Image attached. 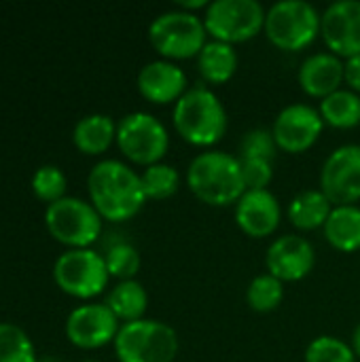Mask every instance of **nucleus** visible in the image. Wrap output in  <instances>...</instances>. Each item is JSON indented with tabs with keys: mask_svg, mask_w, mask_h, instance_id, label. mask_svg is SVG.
<instances>
[{
	"mask_svg": "<svg viewBox=\"0 0 360 362\" xmlns=\"http://www.w3.org/2000/svg\"><path fill=\"white\" fill-rule=\"evenodd\" d=\"M320 36L331 53L348 59L360 53V0H335L323 11Z\"/></svg>",
	"mask_w": 360,
	"mask_h": 362,
	"instance_id": "4468645a",
	"label": "nucleus"
},
{
	"mask_svg": "<svg viewBox=\"0 0 360 362\" xmlns=\"http://www.w3.org/2000/svg\"><path fill=\"white\" fill-rule=\"evenodd\" d=\"M282 218V208L278 197L269 189H246V193L236 204L238 227L252 238L272 235Z\"/></svg>",
	"mask_w": 360,
	"mask_h": 362,
	"instance_id": "dca6fc26",
	"label": "nucleus"
},
{
	"mask_svg": "<svg viewBox=\"0 0 360 362\" xmlns=\"http://www.w3.org/2000/svg\"><path fill=\"white\" fill-rule=\"evenodd\" d=\"M240 57L233 45L221 40H208L197 55L199 74L214 85L227 83L238 70Z\"/></svg>",
	"mask_w": 360,
	"mask_h": 362,
	"instance_id": "412c9836",
	"label": "nucleus"
},
{
	"mask_svg": "<svg viewBox=\"0 0 360 362\" xmlns=\"http://www.w3.org/2000/svg\"><path fill=\"white\" fill-rule=\"evenodd\" d=\"M316 263L314 244L299 233H284L276 238L265 252L267 274L282 282L303 280Z\"/></svg>",
	"mask_w": 360,
	"mask_h": 362,
	"instance_id": "2eb2a0df",
	"label": "nucleus"
},
{
	"mask_svg": "<svg viewBox=\"0 0 360 362\" xmlns=\"http://www.w3.org/2000/svg\"><path fill=\"white\" fill-rule=\"evenodd\" d=\"M276 138L272 134V129H265V127H252L248 129L242 140H240V146H238V157L240 159H267V161H274L276 157Z\"/></svg>",
	"mask_w": 360,
	"mask_h": 362,
	"instance_id": "7c9ffc66",
	"label": "nucleus"
},
{
	"mask_svg": "<svg viewBox=\"0 0 360 362\" xmlns=\"http://www.w3.org/2000/svg\"><path fill=\"white\" fill-rule=\"evenodd\" d=\"M246 189H267L274 178V163L267 159H240Z\"/></svg>",
	"mask_w": 360,
	"mask_h": 362,
	"instance_id": "2f4dec72",
	"label": "nucleus"
},
{
	"mask_svg": "<svg viewBox=\"0 0 360 362\" xmlns=\"http://www.w3.org/2000/svg\"><path fill=\"white\" fill-rule=\"evenodd\" d=\"M112 346L119 362H174L178 335L163 320L140 318L123 322Z\"/></svg>",
	"mask_w": 360,
	"mask_h": 362,
	"instance_id": "20e7f679",
	"label": "nucleus"
},
{
	"mask_svg": "<svg viewBox=\"0 0 360 362\" xmlns=\"http://www.w3.org/2000/svg\"><path fill=\"white\" fill-rule=\"evenodd\" d=\"M87 191L100 216L108 221H127L146 202L140 174L119 159H100L87 174Z\"/></svg>",
	"mask_w": 360,
	"mask_h": 362,
	"instance_id": "f257e3e1",
	"label": "nucleus"
},
{
	"mask_svg": "<svg viewBox=\"0 0 360 362\" xmlns=\"http://www.w3.org/2000/svg\"><path fill=\"white\" fill-rule=\"evenodd\" d=\"M142 187L146 193V199H168L172 197L180 187V174L170 163H153L146 165L140 174Z\"/></svg>",
	"mask_w": 360,
	"mask_h": 362,
	"instance_id": "393cba45",
	"label": "nucleus"
},
{
	"mask_svg": "<svg viewBox=\"0 0 360 362\" xmlns=\"http://www.w3.org/2000/svg\"><path fill=\"white\" fill-rule=\"evenodd\" d=\"M320 19L323 13L308 0H278L267 8L263 30L276 47L299 51L320 34Z\"/></svg>",
	"mask_w": 360,
	"mask_h": 362,
	"instance_id": "423d86ee",
	"label": "nucleus"
},
{
	"mask_svg": "<svg viewBox=\"0 0 360 362\" xmlns=\"http://www.w3.org/2000/svg\"><path fill=\"white\" fill-rule=\"evenodd\" d=\"M284 299V282L272 274H259L246 288V301L255 312H274Z\"/></svg>",
	"mask_w": 360,
	"mask_h": 362,
	"instance_id": "a878e982",
	"label": "nucleus"
},
{
	"mask_svg": "<svg viewBox=\"0 0 360 362\" xmlns=\"http://www.w3.org/2000/svg\"><path fill=\"white\" fill-rule=\"evenodd\" d=\"M172 121L176 132L195 146H212L227 132L225 104L206 85H193L176 100Z\"/></svg>",
	"mask_w": 360,
	"mask_h": 362,
	"instance_id": "7ed1b4c3",
	"label": "nucleus"
},
{
	"mask_svg": "<svg viewBox=\"0 0 360 362\" xmlns=\"http://www.w3.org/2000/svg\"><path fill=\"white\" fill-rule=\"evenodd\" d=\"M320 191L333 206L360 199V144L348 142L329 153L320 168Z\"/></svg>",
	"mask_w": 360,
	"mask_h": 362,
	"instance_id": "9b49d317",
	"label": "nucleus"
},
{
	"mask_svg": "<svg viewBox=\"0 0 360 362\" xmlns=\"http://www.w3.org/2000/svg\"><path fill=\"white\" fill-rule=\"evenodd\" d=\"M32 191L36 193V197L51 204V202L64 197L66 174L62 172V168H57L53 163H45V165L36 168L32 174Z\"/></svg>",
	"mask_w": 360,
	"mask_h": 362,
	"instance_id": "c756f323",
	"label": "nucleus"
},
{
	"mask_svg": "<svg viewBox=\"0 0 360 362\" xmlns=\"http://www.w3.org/2000/svg\"><path fill=\"white\" fill-rule=\"evenodd\" d=\"M299 85L312 98H327L342 89L344 59L331 51H316L308 55L299 66Z\"/></svg>",
	"mask_w": 360,
	"mask_h": 362,
	"instance_id": "a211bd4d",
	"label": "nucleus"
},
{
	"mask_svg": "<svg viewBox=\"0 0 360 362\" xmlns=\"http://www.w3.org/2000/svg\"><path fill=\"white\" fill-rule=\"evenodd\" d=\"M53 278L68 295L91 299L106 288L110 274L104 255L91 248H68L55 259Z\"/></svg>",
	"mask_w": 360,
	"mask_h": 362,
	"instance_id": "9d476101",
	"label": "nucleus"
},
{
	"mask_svg": "<svg viewBox=\"0 0 360 362\" xmlns=\"http://www.w3.org/2000/svg\"><path fill=\"white\" fill-rule=\"evenodd\" d=\"M117 144L129 161L146 168L166 157L170 148V132L155 115L134 110L117 123Z\"/></svg>",
	"mask_w": 360,
	"mask_h": 362,
	"instance_id": "6e6552de",
	"label": "nucleus"
},
{
	"mask_svg": "<svg viewBox=\"0 0 360 362\" xmlns=\"http://www.w3.org/2000/svg\"><path fill=\"white\" fill-rule=\"evenodd\" d=\"M325 238L342 252L360 250V208L356 204L333 206L327 223Z\"/></svg>",
	"mask_w": 360,
	"mask_h": 362,
	"instance_id": "aec40b11",
	"label": "nucleus"
},
{
	"mask_svg": "<svg viewBox=\"0 0 360 362\" xmlns=\"http://www.w3.org/2000/svg\"><path fill=\"white\" fill-rule=\"evenodd\" d=\"M36 362H62L57 356H53V354H47V356H40V358H36Z\"/></svg>",
	"mask_w": 360,
	"mask_h": 362,
	"instance_id": "c9c22d12",
	"label": "nucleus"
},
{
	"mask_svg": "<svg viewBox=\"0 0 360 362\" xmlns=\"http://www.w3.org/2000/svg\"><path fill=\"white\" fill-rule=\"evenodd\" d=\"M323 127L325 119L316 106L293 102L276 115L272 134L278 148L286 153H303L320 138Z\"/></svg>",
	"mask_w": 360,
	"mask_h": 362,
	"instance_id": "f8f14e48",
	"label": "nucleus"
},
{
	"mask_svg": "<svg viewBox=\"0 0 360 362\" xmlns=\"http://www.w3.org/2000/svg\"><path fill=\"white\" fill-rule=\"evenodd\" d=\"M72 140L79 146V151L87 155L104 153L112 144V140H117V123L112 121L110 115L104 112L85 115L74 123Z\"/></svg>",
	"mask_w": 360,
	"mask_h": 362,
	"instance_id": "6ab92c4d",
	"label": "nucleus"
},
{
	"mask_svg": "<svg viewBox=\"0 0 360 362\" xmlns=\"http://www.w3.org/2000/svg\"><path fill=\"white\" fill-rule=\"evenodd\" d=\"M83 362H100V361H93V358H87V361H83Z\"/></svg>",
	"mask_w": 360,
	"mask_h": 362,
	"instance_id": "e433bc0d",
	"label": "nucleus"
},
{
	"mask_svg": "<svg viewBox=\"0 0 360 362\" xmlns=\"http://www.w3.org/2000/svg\"><path fill=\"white\" fill-rule=\"evenodd\" d=\"M210 2L206 0H178V8L182 11H189V13H195L197 8H208Z\"/></svg>",
	"mask_w": 360,
	"mask_h": 362,
	"instance_id": "72a5a7b5",
	"label": "nucleus"
},
{
	"mask_svg": "<svg viewBox=\"0 0 360 362\" xmlns=\"http://www.w3.org/2000/svg\"><path fill=\"white\" fill-rule=\"evenodd\" d=\"M352 350H354V354L360 358V322L356 325V329H354V333H352Z\"/></svg>",
	"mask_w": 360,
	"mask_h": 362,
	"instance_id": "f704fd0d",
	"label": "nucleus"
},
{
	"mask_svg": "<svg viewBox=\"0 0 360 362\" xmlns=\"http://www.w3.org/2000/svg\"><path fill=\"white\" fill-rule=\"evenodd\" d=\"M187 182L193 195L208 206H231L246 193L240 157L219 148H208L191 159Z\"/></svg>",
	"mask_w": 360,
	"mask_h": 362,
	"instance_id": "f03ea898",
	"label": "nucleus"
},
{
	"mask_svg": "<svg viewBox=\"0 0 360 362\" xmlns=\"http://www.w3.org/2000/svg\"><path fill=\"white\" fill-rule=\"evenodd\" d=\"M119 329L121 322L106 303H83L74 308L66 318L68 339L85 350L115 341Z\"/></svg>",
	"mask_w": 360,
	"mask_h": 362,
	"instance_id": "ddd939ff",
	"label": "nucleus"
},
{
	"mask_svg": "<svg viewBox=\"0 0 360 362\" xmlns=\"http://www.w3.org/2000/svg\"><path fill=\"white\" fill-rule=\"evenodd\" d=\"M104 261H106L108 274L119 280H134V276L140 269V252L136 250V246L127 242L112 244L106 250Z\"/></svg>",
	"mask_w": 360,
	"mask_h": 362,
	"instance_id": "c85d7f7f",
	"label": "nucleus"
},
{
	"mask_svg": "<svg viewBox=\"0 0 360 362\" xmlns=\"http://www.w3.org/2000/svg\"><path fill=\"white\" fill-rule=\"evenodd\" d=\"M45 225L57 242L70 248H89L102 233V216L95 206L74 195L47 204Z\"/></svg>",
	"mask_w": 360,
	"mask_h": 362,
	"instance_id": "0eeeda50",
	"label": "nucleus"
},
{
	"mask_svg": "<svg viewBox=\"0 0 360 362\" xmlns=\"http://www.w3.org/2000/svg\"><path fill=\"white\" fill-rule=\"evenodd\" d=\"M306 362H356L350 344L333 335H320L306 348Z\"/></svg>",
	"mask_w": 360,
	"mask_h": 362,
	"instance_id": "cd10ccee",
	"label": "nucleus"
},
{
	"mask_svg": "<svg viewBox=\"0 0 360 362\" xmlns=\"http://www.w3.org/2000/svg\"><path fill=\"white\" fill-rule=\"evenodd\" d=\"M36 358L30 335L13 322H0V362H36Z\"/></svg>",
	"mask_w": 360,
	"mask_h": 362,
	"instance_id": "bb28decb",
	"label": "nucleus"
},
{
	"mask_svg": "<svg viewBox=\"0 0 360 362\" xmlns=\"http://www.w3.org/2000/svg\"><path fill=\"white\" fill-rule=\"evenodd\" d=\"M318 110L325 119V123L350 129L360 123V93L352 91L350 87H342L333 91L331 95L323 98L318 104Z\"/></svg>",
	"mask_w": 360,
	"mask_h": 362,
	"instance_id": "b1692460",
	"label": "nucleus"
},
{
	"mask_svg": "<svg viewBox=\"0 0 360 362\" xmlns=\"http://www.w3.org/2000/svg\"><path fill=\"white\" fill-rule=\"evenodd\" d=\"M140 93L155 104H170L189 89L187 72L172 59H153L146 62L138 72Z\"/></svg>",
	"mask_w": 360,
	"mask_h": 362,
	"instance_id": "f3484780",
	"label": "nucleus"
},
{
	"mask_svg": "<svg viewBox=\"0 0 360 362\" xmlns=\"http://www.w3.org/2000/svg\"><path fill=\"white\" fill-rule=\"evenodd\" d=\"M208 30L204 17L182 8H170L159 13L149 23V40L163 59L197 57L208 42Z\"/></svg>",
	"mask_w": 360,
	"mask_h": 362,
	"instance_id": "39448f33",
	"label": "nucleus"
},
{
	"mask_svg": "<svg viewBox=\"0 0 360 362\" xmlns=\"http://www.w3.org/2000/svg\"><path fill=\"white\" fill-rule=\"evenodd\" d=\"M344 83L352 91L360 93V53L344 59Z\"/></svg>",
	"mask_w": 360,
	"mask_h": 362,
	"instance_id": "473e14b6",
	"label": "nucleus"
},
{
	"mask_svg": "<svg viewBox=\"0 0 360 362\" xmlns=\"http://www.w3.org/2000/svg\"><path fill=\"white\" fill-rule=\"evenodd\" d=\"M104 303L119 320L134 322L144 318V312L149 308V295L138 280H119L106 295Z\"/></svg>",
	"mask_w": 360,
	"mask_h": 362,
	"instance_id": "5701e85b",
	"label": "nucleus"
},
{
	"mask_svg": "<svg viewBox=\"0 0 360 362\" xmlns=\"http://www.w3.org/2000/svg\"><path fill=\"white\" fill-rule=\"evenodd\" d=\"M333 210V204L320 189H306L297 193L289 204V218L297 229L312 231L318 227H325L329 214Z\"/></svg>",
	"mask_w": 360,
	"mask_h": 362,
	"instance_id": "4be33fe9",
	"label": "nucleus"
},
{
	"mask_svg": "<svg viewBox=\"0 0 360 362\" xmlns=\"http://www.w3.org/2000/svg\"><path fill=\"white\" fill-rule=\"evenodd\" d=\"M265 8L259 0H212L204 23L212 40L244 42L265 28Z\"/></svg>",
	"mask_w": 360,
	"mask_h": 362,
	"instance_id": "1a4fd4ad",
	"label": "nucleus"
}]
</instances>
